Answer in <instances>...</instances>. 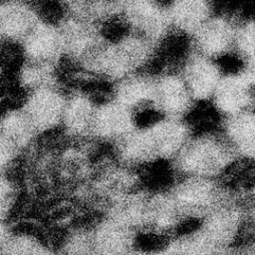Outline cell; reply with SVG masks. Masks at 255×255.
Instances as JSON below:
<instances>
[{
	"label": "cell",
	"instance_id": "6da1fadb",
	"mask_svg": "<svg viewBox=\"0 0 255 255\" xmlns=\"http://www.w3.org/2000/svg\"><path fill=\"white\" fill-rule=\"evenodd\" d=\"M67 94L55 85L31 91L25 95L21 109L37 134L62 128Z\"/></svg>",
	"mask_w": 255,
	"mask_h": 255
},
{
	"label": "cell",
	"instance_id": "7a4b0ae2",
	"mask_svg": "<svg viewBox=\"0 0 255 255\" xmlns=\"http://www.w3.org/2000/svg\"><path fill=\"white\" fill-rule=\"evenodd\" d=\"M237 21L214 13L191 36L194 51L218 61L234 52Z\"/></svg>",
	"mask_w": 255,
	"mask_h": 255
},
{
	"label": "cell",
	"instance_id": "3957f363",
	"mask_svg": "<svg viewBox=\"0 0 255 255\" xmlns=\"http://www.w3.org/2000/svg\"><path fill=\"white\" fill-rule=\"evenodd\" d=\"M209 103L223 119L255 109V89L245 71L223 75Z\"/></svg>",
	"mask_w": 255,
	"mask_h": 255
},
{
	"label": "cell",
	"instance_id": "277c9868",
	"mask_svg": "<svg viewBox=\"0 0 255 255\" xmlns=\"http://www.w3.org/2000/svg\"><path fill=\"white\" fill-rule=\"evenodd\" d=\"M179 73L196 104L209 103L223 77L215 60L195 51L186 59Z\"/></svg>",
	"mask_w": 255,
	"mask_h": 255
},
{
	"label": "cell",
	"instance_id": "5b68a950",
	"mask_svg": "<svg viewBox=\"0 0 255 255\" xmlns=\"http://www.w3.org/2000/svg\"><path fill=\"white\" fill-rule=\"evenodd\" d=\"M155 103L164 117L183 120L196 105L179 72L156 75Z\"/></svg>",
	"mask_w": 255,
	"mask_h": 255
},
{
	"label": "cell",
	"instance_id": "8992f818",
	"mask_svg": "<svg viewBox=\"0 0 255 255\" xmlns=\"http://www.w3.org/2000/svg\"><path fill=\"white\" fill-rule=\"evenodd\" d=\"M134 129L131 112L112 99L98 105L94 119L92 136L118 142Z\"/></svg>",
	"mask_w": 255,
	"mask_h": 255
},
{
	"label": "cell",
	"instance_id": "52a82bcc",
	"mask_svg": "<svg viewBox=\"0 0 255 255\" xmlns=\"http://www.w3.org/2000/svg\"><path fill=\"white\" fill-rule=\"evenodd\" d=\"M167 11L171 28L190 37L215 13L212 0H171Z\"/></svg>",
	"mask_w": 255,
	"mask_h": 255
},
{
	"label": "cell",
	"instance_id": "ba28073f",
	"mask_svg": "<svg viewBox=\"0 0 255 255\" xmlns=\"http://www.w3.org/2000/svg\"><path fill=\"white\" fill-rule=\"evenodd\" d=\"M234 51L247 66L255 64V18L237 21Z\"/></svg>",
	"mask_w": 255,
	"mask_h": 255
},
{
	"label": "cell",
	"instance_id": "9c48e42d",
	"mask_svg": "<svg viewBox=\"0 0 255 255\" xmlns=\"http://www.w3.org/2000/svg\"><path fill=\"white\" fill-rule=\"evenodd\" d=\"M15 188L13 183L0 174V218H3L12 207L15 200Z\"/></svg>",
	"mask_w": 255,
	"mask_h": 255
},
{
	"label": "cell",
	"instance_id": "30bf717a",
	"mask_svg": "<svg viewBox=\"0 0 255 255\" xmlns=\"http://www.w3.org/2000/svg\"><path fill=\"white\" fill-rule=\"evenodd\" d=\"M18 149L0 135V171L5 169L15 158Z\"/></svg>",
	"mask_w": 255,
	"mask_h": 255
},
{
	"label": "cell",
	"instance_id": "8fae6325",
	"mask_svg": "<svg viewBox=\"0 0 255 255\" xmlns=\"http://www.w3.org/2000/svg\"><path fill=\"white\" fill-rule=\"evenodd\" d=\"M9 238H10V235H9L7 226L3 222L2 218H0V251L2 250V248L4 247V245L6 244Z\"/></svg>",
	"mask_w": 255,
	"mask_h": 255
}]
</instances>
